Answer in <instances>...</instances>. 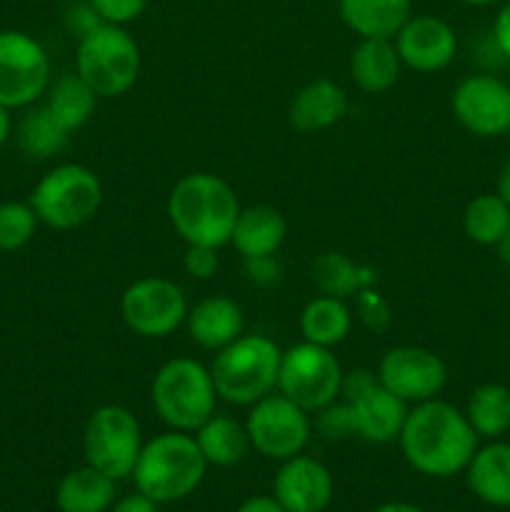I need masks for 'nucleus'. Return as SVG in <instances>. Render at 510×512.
Wrapping results in <instances>:
<instances>
[{
	"mask_svg": "<svg viewBox=\"0 0 510 512\" xmlns=\"http://www.w3.org/2000/svg\"><path fill=\"white\" fill-rule=\"evenodd\" d=\"M188 298L175 280L138 278L120 295V318L130 333L148 340H160L173 335L185 325Z\"/></svg>",
	"mask_w": 510,
	"mask_h": 512,
	"instance_id": "9b49d317",
	"label": "nucleus"
},
{
	"mask_svg": "<svg viewBox=\"0 0 510 512\" xmlns=\"http://www.w3.org/2000/svg\"><path fill=\"white\" fill-rule=\"evenodd\" d=\"M185 330L198 348L218 353L245 333L243 308L228 295H208L188 308Z\"/></svg>",
	"mask_w": 510,
	"mask_h": 512,
	"instance_id": "a211bd4d",
	"label": "nucleus"
},
{
	"mask_svg": "<svg viewBox=\"0 0 510 512\" xmlns=\"http://www.w3.org/2000/svg\"><path fill=\"white\" fill-rule=\"evenodd\" d=\"M353 315L370 330V333H385L393 325V308L388 300L375 288H363L353 295Z\"/></svg>",
	"mask_w": 510,
	"mask_h": 512,
	"instance_id": "473e14b6",
	"label": "nucleus"
},
{
	"mask_svg": "<svg viewBox=\"0 0 510 512\" xmlns=\"http://www.w3.org/2000/svg\"><path fill=\"white\" fill-rule=\"evenodd\" d=\"M140 48L125 25L103 23L78 40L75 73L95 90L98 98H120L140 75Z\"/></svg>",
	"mask_w": 510,
	"mask_h": 512,
	"instance_id": "423d86ee",
	"label": "nucleus"
},
{
	"mask_svg": "<svg viewBox=\"0 0 510 512\" xmlns=\"http://www.w3.org/2000/svg\"><path fill=\"white\" fill-rule=\"evenodd\" d=\"M115 483L118 480L85 463L63 475L55 490V505L60 512H108L118 495Z\"/></svg>",
	"mask_w": 510,
	"mask_h": 512,
	"instance_id": "b1692460",
	"label": "nucleus"
},
{
	"mask_svg": "<svg viewBox=\"0 0 510 512\" xmlns=\"http://www.w3.org/2000/svg\"><path fill=\"white\" fill-rule=\"evenodd\" d=\"M455 120L478 138H500L510 133V85L490 73L460 80L450 98Z\"/></svg>",
	"mask_w": 510,
	"mask_h": 512,
	"instance_id": "2eb2a0df",
	"label": "nucleus"
},
{
	"mask_svg": "<svg viewBox=\"0 0 510 512\" xmlns=\"http://www.w3.org/2000/svg\"><path fill=\"white\" fill-rule=\"evenodd\" d=\"M353 308L343 298H330V295H315L300 310L298 328L303 340L323 348H335L343 343L353 330Z\"/></svg>",
	"mask_w": 510,
	"mask_h": 512,
	"instance_id": "393cba45",
	"label": "nucleus"
},
{
	"mask_svg": "<svg viewBox=\"0 0 510 512\" xmlns=\"http://www.w3.org/2000/svg\"><path fill=\"white\" fill-rule=\"evenodd\" d=\"M313 428L323 435L325 440H345L350 435H355L353 415H350V408L345 400H335V403L325 405L323 410L315 413Z\"/></svg>",
	"mask_w": 510,
	"mask_h": 512,
	"instance_id": "72a5a7b5",
	"label": "nucleus"
},
{
	"mask_svg": "<svg viewBox=\"0 0 510 512\" xmlns=\"http://www.w3.org/2000/svg\"><path fill=\"white\" fill-rule=\"evenodd\" d=\"M250 445L255 453H260L268 460L295 458L303 453L313 435V420L308 410L295 405L278 390L265 395L255 405H250L248 420H245Z\"/></svg>",
	"mask_w": 510,
	"mask_h": 512,
	"instance_id": "f8f14e48",
	"label": "nucleus"
},
{
	"mask_svg": "<svg viewBox=\"0 0 510 512\" xmlns=\"http://www.w3.org/2000/svg\"><path fill=\"white\" fill-rule=\"evenodd\" d=\"M398 445L405 463L415 473L428 478H453L465 473L480 438L470 428L463 410L433 398L428 403L410 405Z\"/></svg>",
	"mask_w": 510,
	"mask_h": 512,
	"instance_id": "f257e3e1",
	"label": "nucleus"
},
{
	"mask_svg": "<svg viewBox=\"0 0 510 512\" xmlns=\"http://www.w3.org/2000/svg\"><path fill=\"white\" fill-rule=\"evenodd\" d=\"M348 113V93L330 78H315L295 93L290 103V125L300 133H318L333 128Z\"/></svg>",
	"mask_w": 510,
	"mask_h": 512,
	"instance_id": "6ab92c4d",
	"label": "nucleus"
},
{
	"mask_svg": "<svg viewBox=\"0 0 510 512\" xmlns=\"http://www.w3.org/2000/svg\"><path fill=\"white\" fill-rule=\"evenodd\" d=\"M510 228V205L498 193L475 195L463 213V230L473 243L493 248Z\"/></svg>",
	"mask_w": 510,
	"mask_h": 512,
	"instance_id": "7c9ffc66",
	"label": "nucleus"
},
{
	"mask_svg": "<svg viewBox=\"0 0 510 512\" xmlns=\"http://www.w3.org/2000/svg\"><path fill=\"white\" fill-rule=\"evenodd\" d=\"M403 68L415 73H440L458 55V35L438 15H410L393 38Z\"/></svg>",
	"mask_w": 510,
	"mask_h": 512,
	"instance_id": "dca6fc26",
	"label": "nucleus"
},
{
	"mask_svg": "<svg viewBox=\"0 0 510 512\" xmlns=\"http://www.w3.org/2000/svg\"><path fill=\"white\" fill-rule=\"evenodd\" d=\"M280 345L260 333H243L238 340L218 350L210 363L218 400L230 405H255L278 390Z\"/></svg>",
	"mask_w": 510,
	"mask_h": 512,
	"instance_id": "20e7f679",
	"label": "nucleus"
},
{
	"mask_svg": "<svg viewBox=\"0 0 510 512\" xmlns=\"http://www.w3.org/2000/svg\"><path fill=\"white\" fill-rule=\"evenodd\" d=\"M313 285L320 295L330 298H353L358 290L375 288V273L365 265H358L345 253L328 250L320 253L313 263Z\"/></svg>",
	"mask_w": 510,
	"mask_h": 512,
	"instance_id": "cd10ccee",
	"label": "nucleus"
},
{
	"mask_svg": "<svg viewBox=\"0 0 510 512\" xmlns=\"http://www.w3.org/2000/svg\"><path fill=\"white\" fill-rule=\"evenodd\" d=\"M98 25H103V20L95 13L90 0H78V3H73L65 10V28H68V33L73 35V38L80 40L83 35H88L90 30L98 28Z\"/></svg>",
	"mask_w": 510,
	"mask_h": 512,
	"instance_id": "4c0bfd02",
	"label": "nucleus"
},
{
	"mask_svg": "<svg viewBox=\"0 0 510 512\" xmlns=\"http://www.w3.org/2000/svg\"><path fill=\"white\" fill-rule=\"evenodd\" d=\"M340 400L348 403L353 415L355 438L375 445H388L400 438L410 405L390 393L375 370L355 368L343 373Z\"/></svg>",
	"mask_w": 510,
	"mask_h": 512,
	"instance_id": "9d476101",
	"label": "nucleus"
},
{
	"mask_svg": "<svg viewBox=\"0 0 510 512\" xmlns=\"http://www.w3.org/2000/svg\"><path fill=\"white\" fill-rule=\"evenodd\" d=\"M98 100L95 90L78 73H65L58 80H50L45 108L68 133H75L93 118Z\"/></svg>",
	"mask_w": 510,
	"mask_h": 512,
	"instance_id": "bb28decb",
	"label": "nucleus"
},
{
	"mask_svg": "<svg viewBox=\"0 0 510 512\" xmlns=\"http://www.w3.org/2000/svg\"><path fill=\"white\" fill-rule=\"evenodd\" d=\"M143 443L138 418L125 405H103L90 415L83 430L85 463L113 480L133 475Z\"/></svg>",
	"mask_w": 510,
	"mask_h": 512,
	"instance_id": "1a4fd4ad",
	"label": "nucleus"
},
{
	"mask_svg": "<svg viewBox=\"0 0 510 512\" xmlns=\"http://www.w3.org/2000/svg\"><path fill=\"white\" fill-rule=\"evenodd\" d=\"M108 512H158V503L155 500H150L148 495L143 493H130L125 495V498L115 500L113 508H110Z\"/></svg>",
	"mask_w": 510,
	"mask_h": 512,
	"instance_id": "ea45409f",
	"label": "nucleus"
},
{
	"mask_svg": "<svg viewBox=\"0 0 510 512\" xmlns=\"http://www.w3.org/2000/svg\"><path fill=\"white\" fill-rule=\"evenodd\" d=\"M343 373L345 370L335 358L333 348L300 340L280 355L278 393L315 415L340 398Z\"/></svg>",
	"mask_w": 510,
	"mask_h": 512,
	"instance_id": "6e6552de",
	"label": "nucleus"
},
{
	"mask_svg": "<svg viewBox=\"0 0 510 512\" xmlns=\"http://www.w3.org/2000/svg\"><path fill=\"white\" fill-rule=\"evenodd\" d=\"M333 490L330 470L305 453L283 460L273 478V498L285 512H323L333 500Z\"/></svg>",
	"mask_w": 510,
	"mask_h": 512,
	"instance_id": "f3484780",
	"label": "nucleus"
},
{
	"mask_svg": "<svg viewBox=\"0 0 510 512\" xmlns=\"http://www.w3.org/2000/svg\"><path fill=\"white\" fill-rule=\"evenodd\" d=\"M168 220L185 245H230L240 200L228 180L213 173H188L168 195Z\"/></svg>",
	"mask_w": 510,
	"mask_h": 512,
	"instance_id": "f03ea898",
	"label": "nucleus"
},
{
	"mask_svg": "<svg viewBox=\"0 0 510 512\" xmlns=\"http://www.w3.org/2000/svg\"><path fill=\"white\" fill-rule=\"evenodd\" d=\"M205 470H208V463H205L193 433L165 430V433L145 440L130 478L135 480L138 493L163 505L178 503V500L193 495L203 483Z\"/></svg>",
	"mask_w": 510,
	"mask_h": 512,
	"instance_id": "7ed1b4c3",
	"label": "nucleus"
},
{
	"mask_svg": "<svg viewBox=\"0 0 510 512\" xmlns=\"http://www.w3.org/2000/svg\"><path fill=\"white\" fill-rule=\"evenodd\" d=\"M10 135H13V118H10V110L0 105V148L8 143Z\"/></svg>",
	"mask_w": 510,
	"mask_h": 512,
	"instance_id": "37998d69",
	"label": "nucleus"
},
{
	"mask_svg": "<svg viewBox=\"0 0 510 512\" xmlns=\"http://www.w3.org/2000/svg\"><path fill=\"white\" fill-rule=\"evenodd\" d=\"M338 13L358 38H395L413 10L410 0H338Z\"/></svg>",
	"mask_w": 510,
	"mask_h": 512,
	"instance_id": "5701e85b",
	"label": "nucleus"
},
{
	"mask_svg": "<svg viewBox=\"0 0 510 512\" xmlns=\"http://www.w3.org/2000/svg\"><path fill=\"white\" fill-rule=\"evenodd\" d=\"M183 268L190 278L210 280L220 268L218 248H210V245H188L183 255Z\"/></svg>",
	"mask_w": 510,
	"mask_h": 512,
	"instance_id": "c9c22d12",
	"label": "nucleus"
},
{
	"mask_svg": "<svg viewBox=\"0 0 510 512\" xmlns=\"http://www.w3.org/2000/svg\"><path fill=\"white\" fill-rule=\"evenodd\" d=\"M350 78L363 93L378 95L400 80L403 60L393 38H360L350 53Z\"/></svg>",
	"mask_w": 510,
	"mask_h": 512,
	"instance_id": "4be33fe9",
	"label": "nucleus"
},
{
	"mask_svg": "<svg viewBox=\"0 0 510 512\" xmlns=\"http://www.w3.org/2000/svg\"><path fill=\"white\" fill-rule=\"evenodd\" d=\"M285 238H288V223L278 208L250 205V208L240 210L233 235H230V245L238 250V255H243V260H248L278 255Z\"/></svg>",
	"mask_w": 510,
	"mask_h": 512,
	"instance_id": "412c9836",
	"label": "nucleus"
},
{
	"mask_svg": "<svg viewBox=\"0 0 510 512\" xmlns=\"http://www.w3.org/2000/svg\"><path fill=\"white\" fill-rule=\"evenodd\" d=\"M28 203L33 205L40 225L53 230H75L98 215L103 205V183L85 165H55L35 183Z\"/></svg>",
	"mask_w": 510,
	"mask_h": 512,
	"instance_id": "0eeeda50",
	"label": "nucleus"
},
{
	"mask_svg": "<svg viewBox=\"0 0 510 512\" xmlns=\"http://www.w3.org/2000/svg\"><path fill=\"white\" fill-rule=\"evenodd\" d=\"M470 493L493 508H510V443L488 440L478 445L465 468Z\"/></svg>",
	"mask_w": 510,
	"mask_h": 512,
	"instance_id": "aec40b11",
	"label": "nucleus"
},
{
	"mask_svg": "<svg viewBox=\"0 0 510 512\" xmlns=\"http://www.w3.org/2000/svg\"><path fill=\"white\" fill-rule=\"evenodd\" d=\"M15 138H18L20 150L25 155L35 160H48L63 153L70 133L53 118V113L43 103L30 105L28 113L20 118L18 128H15Z\"/></svg>",
	"mask_w": 510,
	"mask_h": 512,
	"instance_id": "c756f323",
	"label": "nucleus"
},
{
	"mask_svg": "<svg viewBox=\"0 0 510 512\" xmlns=\"http://www.w3.org/2000/svg\"><path fill=\"white\" fill-rule=\"evenodd\" d=\"M378 380L403 403L420 405L438 398L448 383V365L438 353L420 345L390 348L378 363Z\"/></svg>",
	"mask_w": 510,
	"mask_h": 512,
	"instance_id": "4468645a",
	"label": "nucleus"
},
{
	"mask_svg": "<svg viewBox=\"0 0 510 512\" xmlns=\"http://www.w3.org/2000/svg\"><path fill=\"white\" fill-rule=\"evenodd\" d=\"M205 463L215 468H233L243 463L248 450L253 448L248 438L245 423H238L230 415L213 413L198 430L193 433Z\"/></svg>",
	"mask_w": 510,
	"mask_h": 512,
	"instance_id": "a878e982",
	"label": "nucleus"
},
{
	"mask_svg": "<svg viewBox=\"0 0 510 512\" xmlns=\"http://www.w3.org/2000/svg\"><path fill=\"white\" fill-rule=\"evenodd\" d=\"M245 275L258 288H273L283 280V265L278 263L275 255H263V258L245 260Z\"/></svg>",
	"mask_w": 510,
	"mask_h": 512,
	"instance_id": "e433bc0d",
	"label": "nucleus"
},
{
	"mask_svg": "<svg viewBox=\"0 0 510 512\" xmlns=\"http://www.w3.org/2000/svg\"><path fill=\"white\" fill-rule=\"evenodd\" d=\"M490 38H493V43L498 45L505 63H510V0H505V5L498 10V15H495Z\"/></svg>",
	"mask_w": 510,
	"mask_h": 512,
	"instance_id": "58836bf2",
	"label": "nucleus"
},
{
	"mask_svg": "<svg viewBox=\"0 0 510 512\" xmlns=\"http://www.w3.org/2000/svg\"><path fill=\"white\" fill-rule=\"evenodd\" d=\"M508 293H510V288H508Z\"/></svg>",
	"mask_w": 510,
	"mask_h": 512,
	"instance_id": "de8ad7c7",
	"label": "nucleus"
},
{
	"mask_svg": "<svg viewBox=\"0 0 510 512\" xmlns=\"http://www.w3.org/2000/svg\"><path fill=\"white\" fill-rule=\"evenodd\" d=\"M493 248H495V253H498L500 263L508 265V268H510V228L505 230V235L498 240V243L493 245Z\"/></svg>",
	"mask_w": 510,
	"mask_h": 512,
	"instance_id": "c03bdc74",
	"label": "nucleus"
},
{
	"mask_svg": "<svg viewBox=\"0 0 510 512\" xmlns=\"http://www.w3.org/2000/svg\"><path fill=\"white\" fill-rule=\"evenodd\" d=\"M40 220L28 200H5L0 203V250L15 253L35 238Z\"/></svg>",
	"mask_w": 510,
	"mask_h": 512,
	"instance_id": "2f4dec72",
	"label": "nucleus"
},
{
	"mask_svg": "<svg viewBox=\"0 0 510 512\" xmlns=\"http://www.w3.org/2000/svg\"><path fill=\"white\" fill-rule=\"evenodd\" d=\"M463 413L480 440H500L510 430V388L500 383L478 385Z\"/></svg>",
	"mask_w": 510,
	"mask_h": 512,
	"instance_id": "c85d7f7f",
	"label": "nucleus"
},
{
	"mask_svg": "<svg viewBox=\"0 0 510 512\" xmlns=\"http://www.w3.org/2000/svg\"><path fill=\"white\" fill-rule=\"evenodd\" d=\"M235 512H285V508L273 495H255V498L245 500Z\"/></svg>",
	"mask_w": 510,
	"mask_h": 512,
	"instance_id": "a19ab883",
	"label": "nucleus"
},
{
	"mask_svg": "<svg viewBox=\"0 0 510 512\" xmlns=\"http://www.w3.org/2000/svg\"><path fill=\"white\" fill-rule=\"evenodd\" d=\"M460 3L478 5V8H483V5H495V3H503V0H460Z\"/></svg>",
	"mask_w": 510,
	"mask_h": 512,
	"instance_id": "49530a36",
	"label": "nucleus"
},
{
	"mask_svg": "<svg viewBox=\"0 0 510 512\" xmlns=\"http://www.w3.org/2000/svg\"><path fill=\"white\" fill-rule=\"evenodd\" d=\"M495 193L510 205V158L500 165L498 170V178H495Z\"/></svg>",
	"mask_w": 510,
	"mask_h": 512,
	"instance_id": "79ce46f5",
	"label": "nucleus"
},
{
	"mask_svg": "<svg viewBox=\"0 0 510 512\" xmlns=\"http://www.w3.org/2000/svg\"><path fill=\"white\" fill-rule=\"evenodd\" d=\"M50 85V58L43 45L23 30H0V105L30 108Z\"/></svg>",
	"mask_w": 510,
	"mask_h": 512,
	"instance_id": "ddd939ff",
	"label": "nucleus"
},
{
	"mask_svg": "<svg viewBox=\"0 0 510 512\" xmlns=\"http://www.w3.org/2000/svg\"><path fill=\"white\" fill-rule=\"evenodd\" d=\"M155 415L180 433H195L215 413V393L210 368L193 358H173L160 365L150 385Z\"/></svg>",
	"mask_w": 510,
	"mask_h": 512,
	"instance_id": "39448f33",
	"label": "nucleus"
},
{
	"mask_svg": "<svg viewBox=\"0 0 510 512\" xmlns=\"http://www.w3.org/2000/svg\"><path fill=\"white\" fill-rule=\"evenodd\" d=\"M373 512H425V510L418 508V505H413V503H383Z\"/></svg>",
	"mask_w": 510,
	"mask_h": 512,
	"instance_id": "a18cd8bd",
	"label": "nucleus"
},
{
	"mask_svg": "<svg viewBox=\"0 0 510 512\" xmlns=\"http://www.w3.org/2000/svg\"><path fill=\"white\" fill-rule=\"evenodd\" d=\"M90 5L103 23L128 25L143 15V10L148 8V0H90Z\"/></svg>",
	"mask_w": 510,
	"mask_h": 512,
	"instance_id": "f704fd0d",
	"label": "nucleus"
}]
</instances>
